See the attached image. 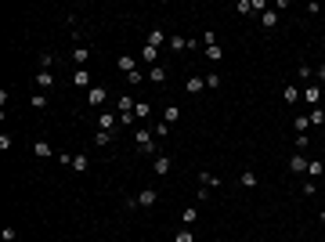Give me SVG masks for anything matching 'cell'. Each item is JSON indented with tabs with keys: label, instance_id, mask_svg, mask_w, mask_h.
<instances>
[{
	"label": "cell",
	"instance_id": "cell-1",
	"mask_svg": "<svg viewBox=\"0 0 325 242\" xmlns=\"http://www.w3.org/2000/svg\"><path fill=\"white\" fill-rule=\"evenodd\" d=\"M134 141H137V148H141V155H148V159L159 155V145H155V137H152V130H148V127H137L134 130Z\"/></svg>",
	"mask_w": 325,
	"mask_h": 242
},
{
	"label": "cell",
	"instance_id": "cell-2",
	"mask_svg": "<svg viewBox=\"0 0 325 242\" xmlns=\"http://www.w3.org/2000/svg\"><path fill=\"white\" fill-rule=\"evenodd\" d=\"M105 101H108V90L101 87V83H94V87L87 90V105H90V109H101Z\"/></svg>",
	"mask_w": 325,
	"mask_h": 242
},
{
	"label": "cell",
	"instance_id": "cell-3",
	"mask_svg": "<svg viewBox=\"0 0 325 242\" xmlns=\"http://www.w3.org/2000/svg\"><path fill=\"white\" fill-rule=\"evenodd\" d=\"M98 130L116 134V130H119V112H98Z\"/></svg>",
	"mask_w": 325,
	"mask_h": 242
},
{
	"label": "cell",
	"instance_id": "cell-4",
	"mask_svg": "<svg viewBox=\"0 0 325 242\" xmlns=\"http://www.w3.org/2000/svg\"><path fill=\"white\" fill-rule=\"evenodd\" d=\"M303 101L314 105V109L322 105V87H318V83H307V87H303Z\"/></svg>",
	"mask_w": 325,
	"mask_h": 242
},
{
	"label": "cell",
	"instance_id": "cell-5",
	"mask_svg": "<svg viewBox=\"0 0 325 242\" xmlns=\"http://www.w3.org/2000/svg\"><path fill=\"white\" fill-rule=\"evenodd\" d=\"M170 155H166V152H159V155H155V159H152V170L155 174H159V177H166V174H170Z\"/></svg>",
	"mask_w": 325,
	"mask_h": 242
},
{
	"label": "cell",
	"instance_id": "cell-6",
	"mask_svg": "<svg viewBox=\"0 0 325 242\" xmlns=\"http://www.w3.org/2000/svg\"><path fill=\"white\" fill-rule=\"evenodd\" d=\"M307 163H311V159H307V155H303V152L289 155V170H293V174H307Z\"/></svg>",
	"mask_w": 325,
	"mask_h": 242
},
{
	"label": "cell",
	"instance_id": "cell-7",
	"mask_svg": "<svg viewBox=\"0 0 325 242\" xmlns=\"http://www.w3.org/2000/svg\"><path fill=\"white\" fill-rule=\"evenodd\" d=\"M36 87H40V90H51V87H54L51 69H36Z\"/></svg>",
	"mask_w": 325,
	"mask_h": 242
},
{
	"label": "cell",
	"instance_id": "cell-8",
	"mask_svg": "<svg viewBox=\"0 0 325 242\" xmlns=\"http://www.w3.org/2000/svg\"><path fill=\"white\" fill-rule=\"evenodd\" d=\"M282 101H285V105H296V101H303V94L296 90V83H285V90H282Z\"/></svg>",
	"mask_w": 325,
	"mask_h": 242
},
{
	"label": "cell",
	"instance_id": "cell-9",
	"mask_svg": "<svg viewBox=\"0 0 325 242\" xmlns=\"http://www.w3.org/2000/svg\"><path fill=\"white\" fill-rule=\"evenodd\" d=\"M155 202H159V192L155 188H145L141 195H137V206H155Z\"/></svg>",
	"mask_w": 325,
	"mask_h": 242
},
{
	"label": "cell",
	"instance_id": "cell-10",
	"mask_svg": "<svg viewBox=\"0 0 325 242\" xmlns=\"http://www.w3.org/2000/svg\"><path fill=\"white\" fill-rule=\"evenodd\" d=\"M184 90H188V94H202V90H206V80H202V76H188Z\"/></svg>",
	"mask_w": 325,
	"mask_h": 242
},
{
	"label": "cell",
	"instance_id": "cell-11",
	"mask_svg": "<svg viewBox=\"0 0 325 242\" xmlns=\"http://www.w3.org/2000/svg\"><path fill=\"white\" fill-rule=\"evenodd\" d=\"M206 58L213 65H220V62H224V47H220V44H206Z\"/></svg>",
	"mask_w": 325,
	"mask_h": 242
},
{
	"label": "cell",
	"instance_id": "cell-12",
	"mask_svg": "<svg viewBox=\"0 0 325 242\" xmlns=\"http://www.w3.org/2000/svg\"><path fill=\"white\" fill-rule=\"evenodd\" d=\"M322 174H325V163H322V159H311V163H307V181H318Z\"/></svg>",
	"mask_w": 325,
	"mask_h": 242
},
{
	"label": "cell",
	"instance_id": "cell-13",
	"mask_svg": "<svg viewBox=\"0 0 325 242\" xmlns=\"http://www.w3.org/2000/svg\"><path fill=\"white\" fill-rule=\"evenodd\" d=\"M166 40H170V36H166L163 29H152V33H148V47H155V51H159Z\"/></svg>",
	"mask_w": 325,
	"mask_h": 242
},
{
	"label": "cell",
	"instance_id": "cell-14",
	"mask_svg": "<svg viewBox=\"0 0 325 242\" xmlns=\"http://www.w3.org/2000/svg\"><path fill=\"white\" fill-rule=\"evenodd\" d=\"M177 119H181V105H166V109H163V123H170V127H173Z\"/></svg>",
	"mask_w": 325,
	"mask_h": 242
},
{
	"label": "cell",
	"instance_id": "cell-15",
	"mask_svg": "<svg viewBox=\"0 0 325 242\" xmlns=\"http://www.w3.org/2000/svg\"><path fill=\"white\" fill-rule=\"evenodd\" d=\"M87 58H90V47H87V44H76V51H72V62H76V65H87Z\"/></svg>",
	"mask_w": 325,
	"mask_h": 242
},
{
	"label": "cell",
	"instance_id": "cell-16",
	"mask_svg": "<svg viewBox=\"0 0 325 242\" xmlns=\"http://www.w3.org/2000/svg\"><path fill=\"white\" fill-rule=\"evenodd\" d=\"M116 69H123V72H127V76H130V72H134V69H137V62H134V58H130V54H119V62H116Z\"/></svg>",
	"mask_w": 325,
	"mask_h": 242
},
{
	"label": "cell",
	"instance_id": "cell-17",
	"mask_svg": "<svg viewBox=\"0 0 325 242\" xmlns=\"http://www.w3.org/2000/svg\"><path fill=\"white\" fill-rule=\"evenodd\" d=\"M72 83H76V87H87V90H90V72H87V69H76V72H72Z\"/></svg>",
	"mask_w": 325,
	"mask_h": 242
},
{
	"label": "cell",
	"instance_id": "cell-18",
	"mask_svg": "<svg viewBox=\"0 0 325 242\" xmlns=\"http://www.w3.org/2000/svg\"><path fill=\"white\" fill-rule=\"evenodd\" d=\"M134 116H137V123L148 119V116H152V105H148V101H137V105H134Z\"/></svg>",
	"mask_w": 325,
	"mask_h": 242
},
{
	"label": "cell",
	"instance_id": "cell-19",
	"mask_svg": "<svg viewBox=\"0 0 325 242\" xmlns=\"http://www.w3.org/2000/svg\"><path fill=\"white\" fill-rule=\"evenodd\" d=\"M166 44H170L173 51H188V47H192V40H184L181 33H177V36H170V40H166Z\"/></svg>",
	"mask_w": 325,
	"mask_h": 242
},
{
	"label": "cell",
	"instance_id": "cell-20",
	"mask_svg": "<svg viewBox=\"0 0 325 242\" xmlns=\"http://www.w3.org/2000/svg\"><path fill=\"white\" fill-rule=\"evenodd\" d=\"M195 220H199V210H195V206H188V210L181 213V224H184V228H192Z\"/></svg>",
	"mask_w": 325,
	"mask_h": 242
},
{
	"label": "cell",
	"instance_id": "cell-21",
	"mask_svg": "<svg viewBox=\"0 0 325 242\" xmlns=\"http://www.w3.org/2000/svg\"><path fill=\"white\" fill-rule=\"evenodd\" d=\"M260 25H264V29H275L278 25V11H264L260 15Z\"/></svg>",
	"mask_w": 325,
	"mask_h": 242
},
{
	"label": "cell",
	"instance_id": "cell-22",
	"mask_svg": "<svg viewBox=\"0 0 325 242\" xmlns=\"http://www.w3.org/2000/svg\"><path fill=\"white\" fill-rule=\"evenodd\" d=\"M134 105H137L134 98H119V101H116V112H119V116H123V112H134Z\"/></svg>",
	"mask_w": 325,
	"mask_h": 242
},
{
	"label": "cell",
	"instance_id": "cell-23",
	"mask_svg": "<svg viewBox=\"0 0 325 242\" xmlns=\"http://www.w3.org/2000/svg\"><path fill=\"white\" fill-rule=\"evenodd\" d=\"M307 119H311V127H325V109H322V105H318V109H311V116H307Z\"/></svg>",
	"mask_w": 325,
	"mask_h": 242
},
{
	"label": "cell",
	"instance_id": "cell-24",
	"mask_svg": "<svg viewBox=\"0 0 325 242\" xmlns=\"http://www.w3.org/2000/svg\"><path fill=\"white\" fill-rule=\"evenodd\" d=\"M199 184H202V188H217V184H220V181H217V177H213V174H210V170H202V174H199Z\"/></svg>",
	"mask_w": 325,
	"mask_h": 242
},
{
	"label": "cell",
	"instance_id": "cell-25",
	"mask_svg": "<svg viewBox=\"0 0 325 242\" xmlns=\"http://www.w3.org/2000/svg\"><path fill=\"white\" fill-rule=\"evenodd\" d=\"M148 76H152V83H166V69H163V65H152Z\"/></svg>",
	"mask_w": 325,
	"mask_h": 242
},
{
	"label": "cell",
	"instance_id": "cell-26",
	"mask_svg": "<svg viewBox=\"0 0 325 242\" xmlns=\"http://www.w3.org/2000/svg\"><path fill=\"white\" fill-rule=\"evenodd\" d=\"M202 80H206V90H217L220 83H224V80H220V72H206Z\"/></svg>",
	"mask_w": 325,
	"mask_h": 242
},
{
	"label": "cell",
	"instance_id": "cell-27",
	"mask_svg": "<svg viewBox=\"0 0 325 242\" xmlns=\"http://www.w3.org/2000/svg\"><path fill=\"white\" fill-rule=\"evenodd\" d=\"M238 184H242V188H257V174H253V170H242Z\"/></svg>",
	"mask_w": 325,
	"mask_h": 242
},
{
	"label": "cell",
	"instance_id": "cell-28",
	"mask_svg": "<svg viewBox=\"0 0 325 242\" xmlns=\"http://www.w3.org/2000/svg\"><path fill=\"white\" fill-rule=\"evenodd\" d=\"M94 145H101V148L112 145V134H108V130H94Z\"/></svg>",
	"mask_w": 325,
	"mask_h": 242
},
{
	"label": "cell",
	"instance_id": "cell-29",
	"mask_svg": "<svg viewBox=\"0 0 325 242\" xmlns=\"http://www.w3.org/2000/svg\"><path fill=\"white\" fill-rule=\"evenodd\" d=\"M87 166H90V159H87V155H72V170H76V174H83Z\"/></svg>",
	"mask_w": 325,
	"mask_h": 242
},
{
	"label": "cell",
	"instance_id": "cell-30",
	"mask_svg": "<svg viewBox=\"0 0 325 242\" xmlns=\"http://www.w3.org/2000/svg\"><path fill=\"white\" fill-rule=\"evenodd\" d=\"M141 58H145L148 65H155V62H159V51H155V47H148V44H145V51H141Z\"/></svg>",
	"mask_w": 325,
	"mask_h": 242
},
{
	"label": "cell",
	"instance_id": "cell-31",
	"mask_svg": "<svg viewBox=\"0 0 325 242\" xmlns=\"http://www.w3.org/2000/svg\"><path fill=\"white\" fill-rule=\"evenodd\" d=\"M293 127H296V134H307V127H311V119H307V116H296V123H293Z\"/></svg>",
	"mask_w": 325,
	"mask_h": 242
},
{
	"label": "cell",
	"instance_id": "cell-32",
	"mask_svg": "<svg viewBox=\"0 0 325 242\" xmlns=\"http://www.w3.org/2000/svg\"><path fill=\"white\" fill-rule=\"evenodd\" d=\"M33 152L43 159V155H51V145H47V141H36V145H33Z\"/></svg>",
	"mask_w": 325,
	"mask_h": 242
},
{
	"label": "cell",
	"instance_id": "cell-33",
	"mask_svg": "<svg viewBox=\"0 0 325 242\" xmlns=\"http://www.w3.org/2000/svg\"><path fill=\"white\" fill-rule=\"evenodd\" d=\"M307 145H311L307 134H296V152H307Z\"/></svg>",
	"mask_w": 325,
	"mask_h": 242
},
{
	"label": "cell",
	"instance_id": "cell-34",
	"mask_svg": "<svg viewBox=\"0 0 325 242\" xmlns=\"http://www.w3.org/2000/svg\"><path fill=\"white\" fill-rule=\"evenodd\" d=\"M238 15H257L253 11V0H238Z\"/></svg>",
	"mask_w": 325,
	"mask_h": 242
},
{
	"label": "cell",
	"instance_id": "cell-35",
	"mask_svg": "<svg viewBox=\"0 0 325 242\" xmlns=\"http://www.w3.org/2000/svg\"><path fill=\"white\" fill-rule=\"evenodd\" d=\"M296 76H300L303 83H311V65H296Z\"/></svg>",
	"mask_w": 325,
	"mask_h": 242
},
{
	"label": "cell",
	"instance_id": "cell-36",
	"mask_svg": "<svg viewBox=\"0 0 325 242\" xmlns=\"http://www.w3.org/2000/svg\"><path fill=\"white\" fill-rule=\"evenodd\" d=\"M173 242H195V235H192V228H181V231H177V239H173Z\"/></svg>",
	"mask_w": 325,
	"mask_h": 242
},
{
	"label": "cell",
	"instance_id": "cell-37",
	"mask_svg": "<svg viewBox=\"0 0 325 242\" xmlns=\"http://www.w3.org/2000/svg\"><path fill=\"white\" fill-rule=\"evenodd\" d=\"M145 80V72L141 69H134V72H130V76H127V83H130V87H137V83H141Z\"/></svg>",
	"mask_w": 325,
	"mask_h": 242
},
{
	"label": "cell",
	"instance_id": "cell-38",
	"mask_svg": "<svg viewBox=\"0 0 325 242\" xmlns=\"http://www.w3.org/2000/svg\"><path fill=\"white\" fill-rule=\"evenodd\" d=\"M29 105L36 109V112H40V109H43V105H47V98H43V94H33V98H29Z\"/></svg>",
	"mask_w": 325,
	"mask_h": 242
},
{
	"label": "cell",
	"instance_id": "cell-39",
	"mask_svg": "<svg viewBox=\"0 0 325 242\" xmlns=\"http://www.w3.org/2000/svg\"><path fill=\"white\" fill-rule=\"evenodd\" d=\"M51 65H54V54L43 51V54H40V69H51Z\"/></svg>",
	"mask_w": 325,
	"mask_h": 242
},
{
	"label": "cell",
	"instance_id": "cell-40",
	"mask_svg": "<svg viewBox=\"0 0 325 242\" xmlns=\"http://www.w3.org/2000/svg\"><path fill=\"white\" fill-rule=\"evenodd\" d=\"M134 123H137L134 112H123V116H119V127H134Z\"/></svg>",
	"mask_w": 325,
	"mask_h": 242
},
{
	"label": "cell",
	"instance_id": "cell-41",
	"mask_svg": "<svg viewBox=\"0 0 325 242\" xmlns=\"http://www.w3.org/2000/svg\"><path fill=\"white\" fill-rule=\"evenodd\" d=\"M152 134H155V137H166V134H170V123H155Z\"/></svg>",
	"mask_w": 325,
	"mask_h": 242
},
{
	"label": "cell",
	"instance_id": "cell-42",
	"mask_svg": "<svg viewBox=\"0 0 325 242\" xmlns=\"http://www.w3.org/2000/svg\"><path fill=\"white\" fill-rule=\"evenodd\" d=\"M0 239H4V242H15L18 231H15V228H4V231H0Z\"/></svg>",
	"mask_w": 325,
	"mask_h": 242
},
{
	"label": "cell",
	"instance_id": "cell-43",
	"mask_svg": "<svg viewBox=\"0 0 325 242\" xmlns=\"http://www.w3.org/2000/svg\"><path fill=\"white\" fill-rule=\"evenodd\" d=\"M318 192V181H303V195H314Z\"/></svg>",
	"mask_w": 325,
	"mask_h": 242
},
{
	"label": "cell",
	"instance_id": "cell-44",
	"mask_svg": "<svg viewBox=\"0 0 325 242\" xmlns=\"http://www.w3.org/2000/svg\"><path fill=\"white\" fill-rule=\"evenodd\" d=\"M314 83H318V87L325 83V65H318V72H314Z\"/></svg>",
	"mask_w": 325,
	"mask_h": 242
},
{
	"label": "cell",
	"instance_id": "cell-45",
	"mask_svg": "<svg viewBox=\"0 0 325 242\" xmlns=\"http://www.w3.org/2000/svg\"><path fill=\"white\" fill-rule=\"evenodd\" d=\"M318 220H322V224H325V206H322V210H318Z\"/></svg>",
	"mask_w": 325,
	"mask_h": 242
}]
</instances>
